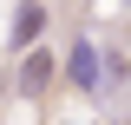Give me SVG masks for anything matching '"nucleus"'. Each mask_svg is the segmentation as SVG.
Listing matches in <instances>:
<instances>
[{
    "mask_svg": "<svg viewBox=\"0 0 131 125\" xmlns=\"http://www.w3.org/2000/svg\"><path fill=\"white\" fill-rule=\"evenodd\" d=\"M66 79H72V92L98 99V86H105V59H98L92 40H72V46H66Z\"/></svg>",
    "mask_w": 131,
    "mask_h": 125,
    "instance_id": "f257e3e1",
    "label": "nucleus"
},
{
    "mask_svg": "<svg viewBox=\"0 0 131 125\" xmlns=\"http://www.w3.org/2000/svg\"><path fill=\"white\" fill-rule=\"evenodd\" d=\"M39 33H46V7H39V0H20V7H13V46L33 53Z\"/></svg>",
    "mask_w": 131,
    "mask_h": 125,
    "instance_id": "f03ea898",
    "label": "nucleus"
},
{
    "mask_svg": "<svg viewBox=\"0 0 131 125\" xmlns=\"http://www.w3.org/2000/svg\"><path fill=\"white\" fill-rule=\"evenodd\" d=\"M46 86H52V53H39V46L20 53V99H39Z\"/></svg>",
    "mask_w": 131,
    "mask_h": 125,
    "instance_id": "7ed1b4c3",
    "label": "nucleus"
},
{
    "mask_svg": "<svg viewBox=\"0 0 131 125\" xmlns=\"http://www.w3.org/2000/svg\"><path fill=\"white\" fill-rule=\"evenodd\" d=\"M125 7H131V0H125Z\"/></svg>",
    "mask_w": 131,
    "mask_h": 125,
    "instance_id": "20e7f679",
    "label": "nucleus"
}]
</instances>
